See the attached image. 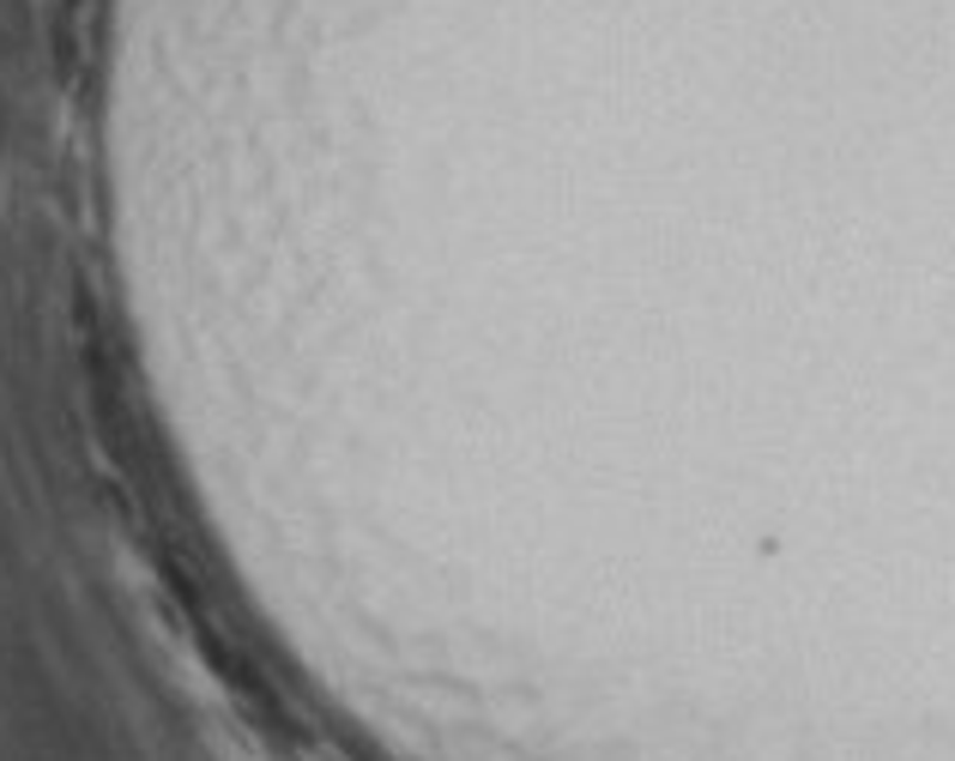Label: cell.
I'll list each match as a JSON object with an SVG mask.
<instances>
[{"label": "cell", "instance_id": "6da1fadb", "mask_svg": "<svg viewBox=\"0 0 955 761\" xmlns=\"http://www.w3.org/2000/svg\"><path fill=\"white\" fill-rule=\"evenodd\" d=\"M339 127H393V121H339ZM273 134H333V127H273ZM193 139H261V134H193ZM193 139H122V146H193Z\"/></svg>", "mask_w": 955, "mask_h": 761}]
</instances>
